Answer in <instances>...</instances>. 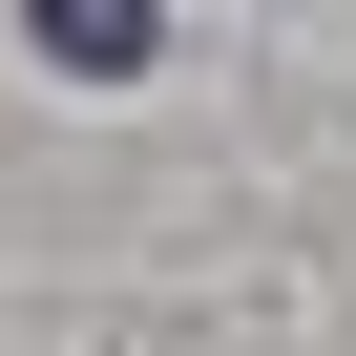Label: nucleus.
<instances>
[{
    "label": "nucleus",
    "mask_w": 356,
    "mask_h": 356,
    "mask_svg": "<svg viewBox=\"0 0 356 356\" xmlns=\"http://www.w3.org/2000/svg\"><path fill=\"white\" fill-rule=\"evenodd\" d=\"M22 22H42V63H84V84L168 63V22H147V0H22Z\"/></svg>",
    "instance_id": "nucleus-1"
}]
</instances>
